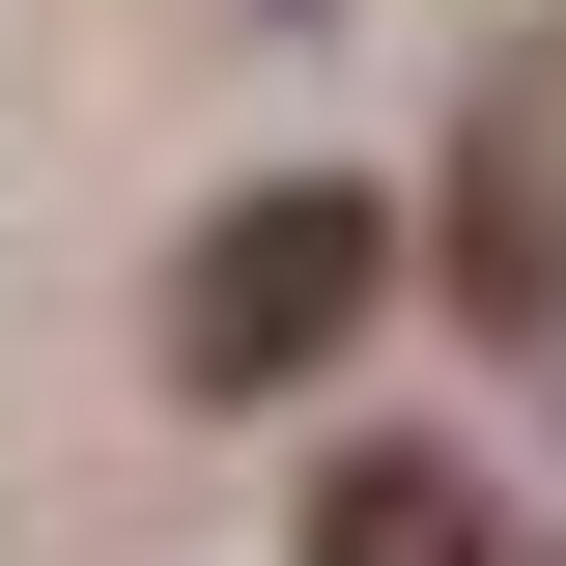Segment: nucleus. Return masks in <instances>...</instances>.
<instances>
[{
  "label": "nucleus",
  "instance_id": "nucleus-1",
  "mask_svg": "<svg viewBox=\"0 0 566 566\" xmlns=\"http://www.w3.org/2000/svg\"><path fill=\"white\" fill-rule=\"evenodd\" d=\"M368 283H397V227H368L340 170H283V199H227L199 255H170V368H199V397H283V368L368 340Z\"/></svg>",
  "mask_w": 566,
  "mask_h": 566
},
{
  "label": "nucleus",
  "instance_id": "nucleus-2",
  "mask_svg": "<svg viewBox=\"0 0 566 566\" xmlns=\"http://www.w3.org/2000/svg\"><path fill=\"white\" fill-rule=\"evenodd\" d=\"M312 566H482V482L453 453H340L312 482Z\"/></svg>",
  "mask_w": 566,
  "mask_h": 566
}]
</instances>
